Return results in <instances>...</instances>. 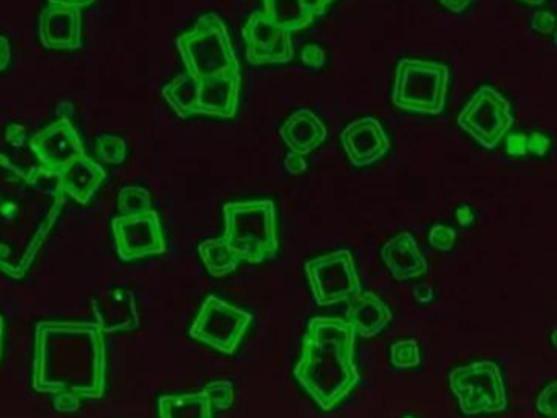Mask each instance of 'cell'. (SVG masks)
Wrapping results in <instances>:
<instances>
[{
    "mask_svg": "<svg viewBox=\"0 0 557 418\" xmlns=\"http://www.w3.org/2000/svg\"><path fill=\"white\" fill-rule=\"evenodd\" d=\"M34 348L32 388L51 395L54 410L74 414L84 401L106 395L109 348L96 322L41 320Z\"/></svg>",
    "mask_w": 557,
    "mask_h": 418,
    "instance_id": "cell-1",
    "label": "cell"
},
{
    "mask_svg": "<svg viewBox=\"0 0 557 418\" xmlns=\"http://www.w3.org/2000/svg\"><path fill=\"white\" fill-rule=\"evenodd\" d=\"M355 345L357 333L347 320L321 316L309 320L293 376L319 410H335L360 384Z\"/></svg>",
    "mask_w": 557,
    "mask_h": 418,
    "instance_id": "cell-2",
    "label": "cell"
},
{
    "mask_svg": "<svg viewBox=\"0 0 557 418\" xmlns=\"http://www.w3.org/2000/svg\"><path fill=\"white\" fill-rule=\"evenodd\" d=\"M224 241L250 265L273 260L280 250L278 208L272 198L230 201L223 206Z\"/></svg>",
    "mask_w": 557,
    "mask_h": 418,
    "instance_id": "cell-3",
    "label": "cell"
},
{
    "mask_svg": "<svg viewBox=\"0 0 557 418\" xmlns=\"http://www.w3.org/2000/svg\"><path fill=\"white\" fill-rule=\"evenodd\" d=\"M185 72L195 81L240 72L239 58L231 41L226 23L218 13H205L194 28L175 39Z\"/></svg>",
    "mask_w": 557,
    "mask_h": 418,
    "instance_id": "cell-4",
    "label": "cell"
},
{
    "mask_svg": "<svg viewBox=\"0 0 557 418\" xmlns=\"http://www.w3.org/2000/svg\"><path fill=\"white\" fill-rule=\"evenodd\" d=\"M451 72L443 62L403 58L397 62L391 101L407 113L438 116L446 107Z\"/></svg>",
    "mask_w": 557,
    "mask_h": 418,
    "instance_id": "cell-5",
    "label": "cell"
},
{
    "mask_svg": "<svg viewBox=\"0 0 557 418\" xmlns=\"http://www.w3.org/2000/svg\"><path fill=\"white\" fill-rule=\"evenodd\" d=\"M50 231L28 222L21 199L0 193V273L24 280Z\"/></svg>",
    "mask_w": 557,
    "mask_h": 418,
    "instance_id": "cell-6",
    "label": "cell"
},
{
    "mask_svg": "<svg viewBox=\"0 0 557 418\" xmlns=\"http://www.w3.org/2000/svg\"><path fill=\"white\" fill-rule=\"evenodd\" d=\"M449 391L465 417L502 414L508 408V392L500 366L479 359L448 372Z\"/></svg>",
    "mask_w": 557,
    "mask_h": 418,
    "instance_id": "cell-7",
    "label": "cell"
},
{
    "mask_svg": "<svg viewBox=\"0 0 557 418\" xmlns=\"http://www.w3.org/2000/svg\"><path fill=\"white\" fill-rule=\"evenodd\" d=\"M253 319L256 317L249 310L234 306L216 294H208L188 329V336L221 355L233 356L243 345Z\"/></svg>",
    "mask_w": 557,
    "mask_h": 418,
    "instance_id": "cell-8",
    "label": "cell"
},
{
    "mask_svg": "<svg viewBox=\"0 0 557 418\" xmlns=\"http://www.w3.org/2000/svg\"><path fill=\"white\" fill-rule=\"evenodd\" d=\"M302 268L315 306L347 303L355 294L363 291L354 254L348 248H338L331 254L306 260Z\"/></svg>",
    "mask_w": 557,
    "mask_h": 418,
    "instance_id": "cell-9",
    "label": "cell"
},
{
    "mask_svg": "<svg viewBox=\"0 0 557 418\" xmlns=\"http://www.w3.org/2000/svg\"><path fill=\"white\" fill-rule=\"evenodd\" d=\"M456 123L484 149H495L510 133L515 118L511 103L497 88L484 84L459 111Z\"/></svg>",
    "mask_w": 557,
    "mask_h": 418,
    "instance_id": "cell-10",
    "label": "cell"
},
{
    "mask_svg": "<svg viewBox=\"0 0 557 418\" xmlns=\"http://www.w3.org/2000/svg\"><path fill=\"white\" fill-rule=\"evenodd\" d=\"M112 232L116 254L126 263L168 251L164 228L154 209L143 214L116 216L112 219Z\"/></svg>",
    "mask_w": 557,
    "mask_h": 418,
    "instance_id": "cell-11",
    "label": "cell"
},
{
    "mask_svg": "<svg viewBox=\"0 0 557 418\" xmlns=\"http://www.w3.org/2000/svg\"><path fill=\"white\" fill-rule=\"evenodd\" d=\"M243 38L252 65L286 64L295 58L292 33L273 25L259 10L243 26Z\"/></svg>",
    "mask_w": 557,
    "mask_h": 418,
    "instance_id": "cell-12",
    "label": "cell"
},
{
    "mask_svg": "<svg viewBox=\"0 0 557 418\" xmlns=\"http://www.w3.org/2000/svg\"><path fill=\"white\" fill-rule=\"evenodd\" d=\"M40 162V169L47 173L60 172L74 159L86 153L83 139L70 118L54 121L44 131H38L28 140Z\"/></svg>",
    "mask_w": 557,
    "mask_h": 418,
    "instance_id": "cell-13",
    "label": "cell"
},
{
    "mask_svg": "<svg viewBox=\"0 0 557 418\" xmlns=\"http://www.w3.org/2000/svg\"><path fill=\"white\" fill-rule=\"evenodd\" d=\"M345 156L355 169L380 162L391 150V137L377 118L361 116L341 131Z\"/></svg>",
    "mask_w": 557,
    "mask_h": 418,
    "instance_id": "cell-14",
    "label": "cell"
},
{
    "mask_svg": "<svg viewBox=\"0 0 557 418\" xmlns=\"http://www.w3.org/2000/svg\"><path fill=\"white\" fill-rule=\"evenodd\" d=\"M40 42L48 51H76L83 48V12L76 7L48 3L38 22Z\"/></svg>",
    "mask_w": 557,
    "mask_h": 418,
    "instance_id": "cell-15",
    "label": "cell"
},
{
    "mask_svg": "<svg viewBox=\"0 0 557 418\" xmlns=\"http://www.w3.org/2000/svg\"><path fill=\"white\" fill-rule=\"evenodd\" d=\"M197 116L233 120L239 108L243 75L240 72L197 81Z\"/></svg>",
    "mask_w": 557,
    "mask_h": 418,
    "instance_id": "cell-16",
    "label": "cell"
},
{
    "mask_svg": "<svg viewBox=\"0 0 557 418\" xmlns=\"http://www.w3.org/2000/svg\"><path fill=\"white\" fill-rule=\"evenodd\" d=\"M57 183V192L63 196H70L79 205L92 201L100 185L106 182L107 170L87 153L74 159L70 165L60 172L50 173Z\"/></svg>",
    "mask_w": 557,
    "mask_h": 418,
    "instance_id": "cell-17",
    "label": "cell"
},
{
    "mask_svg": "<svg viewBox=\"0 0 557 418\" xmlns=\"http://www.w3.org/2000/svg\"><path fill=\"white\" fill-rule=\"evenodd\" d=\"M381 260L396 281H410L429 273V260L409 231L393 235L380 250Z\"/></svg>",
    "mask_w": 557,
    "mask_h": 418,
    "instance_id": "cell-18",
    "label": "cell"
},
{
    "mask_svg": "<svg viewBox=\"0 0 557 418\" xmlns=\"http://www.w3.org/2000/svg\"><path fill=\"white\" fill-rule=\"evenodd\" d=\"M90 304L96 314V323L103 333L138 329L139 316L133 291L113 287L103 297H92Z\"/></svg>",
    "mask_w": 557,
    "mask_h": 418,
    "instance_id": "cell-19",
    "label": "cell"
},
{
    "mask_svg": "<svg viewBox=\"0 0 557 418\" xmlns=\"http://www.w3.org/2000/svg\"><path fill=\"white\" fill-rule=\"evenodd\" d=\"M347 303L345 320L354 327L355 333L361 339H374L393 323V309L373 291H360Z\"/></svg>",
    "mask_w": 557,
    "mask_h": 418,
    "instance_id": "cell-20",
    "label": "cell"
},
{
    "mask_svg": "<svg viewBox=\"0 0 557 418\" xmlns=\"http://www.w3.org/2000/svg\"><path fill=\"white\" fill-rule=\"evenodd\" d=\"M280 137L292 152L306 157L327 140V124L309 108L293 111L280 126Z\"/></svg>",
    "mask_w": 557,
    "mask_h": 418,
    "instance_id": "cell-21",
    "label": "cell"
},
{
    "mask_svg": "<svg viewBox=\"0 0 557 418\" xmlns=\"http://www.w3.org/2000/svg\"><path fill=\"white\" fill-rule=\"evenodd\" d=\"M325 10L319 0H263V15L288 33L308 28Z\"/></svg>",
    "mask_w": 557,
    "mask_h": 418,
    "instance_id": "cell-22",
    "label": "cell"
},
{
    "mask_svg": "<svg viewBox=\"0 0 557 418\" xmlns=\"http://www.w3.org/2000/svg\"><path fill=\"white\" fill-rule=\"evenodd\" d=\"M159 418H214L207 392L165 394L158 398Z\"/></svg>",
    "mask_w": 557,
    "mask_h": 418,
    "instance_id": "cell-23",
    "label": "cell"
},
{
    "mask_svg": "<svg viewBox=\"0 0 557 418\" xmlns=\"http://www.w3.org/2000/svg\"><path fill=\"white\" fill-rule=\"evenodd\" d=\"M197 250L205 270L216 280L230 276L243 263L239 255L231 248L224 237L207 238L198 245Z\"/></svg>",
    "mask_w": 557,
    "mask_h": 418,
    "instance_id": "cell-24",
    "label": "cell"
},
{
    "mask_svg": "<svg viewBox=\"0 0 557 418\" xmlns=\"http://www.w3.org/2000/svg\"><path fill=\"white\" fill-rule=\"evenodd\" d=\"M197 88L198 82L187 72H181L164 85L162 98L181 120H188L197 116Z\"/></svg>",
    "mask_w": 557,
    "mask_h": 418,
    "instance_id": "cell-25",
    "label": "cell"
},
{
    "mask_svg": "<svg viewBox=\"0 0 557 418\" xmlns=\"http://www.w3.org/2000/svg\"><path fill=\"white\" fill-rule=\"evenodd\" d=\"M152 196L143 186H123L119 193V211L122 216L143 214L151 211Z\"/></svg>",
    "mask_w": 557,
    "mask_h": 418,
    "instance_id": "cell-26",
    "label": "cell"
},
{
    "mask_svg": "<svg viewBox=\"0 0 557 418\" xmlns=\"http://www.w3.org/2000/svg\"><path fill=\"white\" fill-rule=\"evenodd\" d=\"M391 365L396 369H416L422 365V352L416 339L397 340L389 348Z\"/></svg>",
    "mask_w": 557,
    "mask_h": 418,
    "instance_id": "cell-27",
    "label": "cell"
},
{
    "mask_svg": "<svg viewBox=\"0 0 557 418\" xmlns=\"http://www.w3.org/2000/svg\"><path fill=\"white\" fill-rule=\"evenodd\" d=\"M96 147L100 159L110 165H120L125 162L126 153H128V144L116 134H100L97 137Z\"/></svg>",
    "mask_w": 557,
    "mask_h": 418,
    "instance_id": "cell-28",
    "label": "cell"
},
{
    "mask_svg": "<svg viewBox=\"0 0 557 418\" xmlns=\"http://www.w3.org/2000/svg\"><path fill=\"white\" fill-rule=\"evenodd\" d=\"M214 410L226 411L236 404V385L231 379H216L205 385Z\"/></svg>",
    "mask_w": 557,
    "mask_h": 418,
    "instance_id": "cell-29",
    "label": "cell"
},
{
    "mask_svg": "<svg viewBox=\"0 0 557 418\" xmlns=\"http://www.w3.org/2000/svg\"><path fill=\"white\" fill-rule=\"evenodd\" d=\"M430 247L438 251H449L456 244V231L449 225L435 224L429 232Z\"/></svg>",
    "mask_w": 557,
    "mask_h": 418,
    "instance_id": "cell-30",
    "label": "cell"
},
{
    "mask_svg": "<svg viewBox=\"0 0 557 418\" xmlns=\"http://www.w3.org/2000/svg\"><path fill=\"white\" fill-rule=\"evenodd\" d=\"M557 381L553 379L549 384L544 385L543 391L536 397L537 414L546 418H557Z\"/></svg>",
    "mask_w": 557,
    "mask_h": 418,
    "instance_id": "cell-31",
    "label": "cell"
},
{
    "mask_svg": "<svg viewBox=\"0 0 557 418\" xmlns=\"http://www.w3.org/2000/svg\"><path fill=\"white\" fill-rule=\"evenodd\" d=\"M301 61L306 67L321 69L324 67L327 62V56H325V49L319 45H306L301 49Z\"/></svg>",
    "mask_w": 557,
    "mask_h": 418,
    "instance_id": "cell-32",
    "label": "cell"
},
{
    "mask_svg": "<svg viewBox=\"0 0 557 418\" xmlns=\"http://www.w3.org/2000/svg\"><path fill=\"white\" fill-rule=\"evenodd\" d=\"M531 29L540 33V35H550L556 29V19L549 10H541L536 12L531 19Z\"/></svg>",
    "mask_w": 557,
    "mask_h": 418,
    "instance_id": "cell-33",
    "label": "cell"
},
{
    "mask_svg": "<svg viewBox=\"0 0 557 418\" xmlns=\"http://www.w3.org/2000/svg\"><path fill=\"white\" fill-rule=\"evenodd\" d=\"M283 167H285L288 175L299 176L308 170V160H306L305 157L299 156V153L289 152L286 153L285 159H283Z\"/></svg>",
    "mask_w": 557,
    "mask_h": 418,
    "instance_id": "cell-34",
    "label": "cell"
},
{
    "mask_svg": "<svg viewBox=\"0 0 557 418\" xmlns=\"http://www.w3.org/2000/svg\"><path fill=\"white\" fill-rule=\"evenodd\" d=\"M507 152L515 157L527 156V137H524L523 134L508 137Z\"/></svg>",
    "mask_w": 557,
    "mask_h": 418,
    "instance_id": "cell-35",
    "label": "cell"
},
{
    "mask_svg": "<svg viewBox=\"0 0 557 418\" xmlns=\"http://www.w3.org/2000/svg\"><path fill=\"white\" fill-rule=\"evenodd\" d=\"M433 297H435V293H433V287L429 286V284H417L413 287V299L420 306L432 303Z\"/></svg>",
    "mask_w": 557,
    "mask_h": 418,
    "instance_id": "cell-36",
    "label": "cell"
},
{
    "mask_svg": "<svg viewBox=\"0 0 557 418\" xmlns=\"http://www.w3.org/2000/svg\"><path fill=\"white\" fill-rule=\"evenodd\" d=\"M11 58V41H9L8 36L0 35V72L9 67Z\"/></svg>",
    "mask_w": 557,
    "mask_h": 418,
    "instance_id": "cell-37",
    "label": "cell"
},
{
    "mask_svg": "<svg viewBox=\"0 0 557 418\" xmlns=\"http://www.w3.org/2000/svg\"><path fill=\"white\" fill-rule=\"evenodd\" d=\"M436 2L445 7L448 12L462 13L474 0H436Z\"/></svg>",
    "mask_w": 557,
    "mask_h": 418,
    "instance_id": "cell-38",
    "label": "cell"
},
{
    "mask_svg": "<svg viewBox=\"0 0 557 418\" xmlns=\"http://www.w3.org/2000/svg\"><path fill=\"white\" fill-rule=\"evenodd\" d=\"M456 218H458L459 224L469 225L474 221V212H472L471 206H461V208L456 211Z\"/></svg>",
    "mask_w": 557,
    "mask_h": 418,
    "instance_id": "cell-39",
    "label": "cell"
},
{
    "mask_svg": "<svg viewBox=\"0 0 557 418\" xmlns=\"http://www.w3.org/2000/svg\"><path fill=\"white\" fill-rule=\"evenodd\" d=\"M50 3H60V5L76 7V9H87L96 3V0H50Z\"/></svg>",
    "mask_w": 557,
    "mask_h": 418,
    "instance_id": "cell-40",
    "label": "cell"
},
{
    "mask_svg": "<svg viewBox=\"0 0 557 418\" xmlns=\"http://www.w3.org/2000/svg\"><path fill=\"white\" fill-rule=\"evenodd\" d=\"M4 339H5V319L2 314H0V359H2V355H4Z\"/></svg>",
    "mask_w": 557,
    "mask_h": 418,
    "instance_id": "cell-41",
    "label": "cell"
},
{
    "mask_svg": "<svg viewBox=\"0 0 557 418\" xmlns=\"http://www.w3.org/2000/svg\"><path fill=\"white\" fill-rule=\"evenodd\" d=\"M517 2L527 3V5L537 7L543 5L546 0H517Z\"/></svg>",
    "mask_w": 557,
    "mask_h": 418,
    "instance_id": "cell-42",
    "label": "cell"
},
{
    "mask_svg": "<svg viewBox=\"0 0 557 418\" xmlns=\"http://www.w3.org/2000/svg\"><path fill=\"white\" fill-rule=\"evenodd\" d=\"M550 342H553V348L556 349V329H554L553 332H550Z\"/></svg>",
    "mask_w": 557,
    "mask_h": 418,
    "instance_id": "cell-43",
    "label": "cell"
},
{
    "mask_svg": "<svg viewBox=\"0 0 557 418\" xmlns=\"http://www.w3.org/2000/svg\"><path fill=\"white\" fill-rule=\"evenodd\" d=\"M332 2H334V0H319V3H321V5L324 7V9H327V7L331 5Z\"/></svg>",
    "mask_w": 557,
    "mask_h": 418,
    "instance_id": "cell-44",
    "label": "cell"
},
{
    "mask_svg": "<svg viewBox=\"0 0 557 418\" xmlns=\"http://www.w3.org/2000/svg\"><path fill=\"white\" fill-rule=\"evenodd\" d=\"M404 418H416V417H410V415H407V417H404Z\"/></svg>",
    "mask_w": 557,
    "mask_h": 418,
    "instance_id": "cell-45",
    "label": "cell"
}]
</instances>
